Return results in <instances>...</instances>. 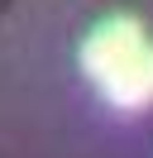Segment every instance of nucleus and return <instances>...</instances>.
<instances>
[{"label":"nucleus","instance_id":"f03ea898","mask_svg":"<svg viewBox=\"0 0 153 158\" xmlns=\"http://www.w3.org/2000/svg\"><path fill=\"white\" fill-rule=\"evenodd\" d=\"M101 96L110 101L115 110H143V106H148V101H153V43L134 62H124L115 77L101 81Z\"/></svg>","mask_w":153,"mask_h":158},{"label":"nucleus","instance_id":"f257e3e1","mask_svg":"<svg viewBox=\"0 0 153 158\" xmlns=\"http://www.w3.org/2000/svg\"><path fill=\"white\" fill-rule=\"evenodd\" d=\"M143 48H148L143 24L134 19V15H110V19H101L91 34H86V43H81V67H86V77L101 86V81L115 77L124 62H134Z\"/></svg>","mask_w":153,"mask_h":158}]
</instances>
